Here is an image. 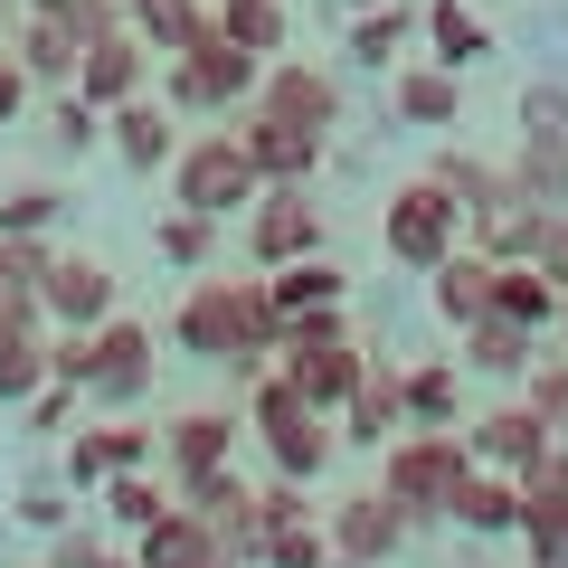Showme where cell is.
<instances>
[{
	"mask_svg": "<svg viewBox=\"0 0 568 568\" xmlns=\"http://www.w3.org/2000/svg\"><path fill=\"white\" fill-rule=\"evenodd\" d=\"M171 351L227 369V379H256L284 351V313L265 304V275L246 284V275H209L200 265V275L181 284V304H171Z\"/></svg>",
	"mask_w": 568,
	"mask_h": 568,
	"instance_id": "obj_1",
	"label": "cell"
},
{
	"mask_svg": "<svg viewBox=\"0 0 568 568\" xmlns=\"http://www.w3.org/2000/svg\"><path fill=\"white\" fill-rule=\"evenodd\" d=\"M246 388V436H256V455H265V474H284V484H323L332 474V455H342V426L323 417V407H304V388L284 379L275 361L256 369V379H237Z\"/></svg>",
	"mask_w": 568,
	"mask_h": 568,
	"instance_id": "obj_2",
	"label": "cell"
},
{
	"mask_svg": "<svg viewBox=\"0 0 568 568\" xmlns=\"http://www.w3.org/2000/svg\"><path fill=\"white\" fill-rule=\"evenodd\" d=\"M171 209H200V219H246L256 209V162H246V142H237V123L219 114V133H181V152H171Z\"/></svg>",
	"mask_w": 568,
	"mask_h": 568,
	"instance_id": "obj_3",
	"label": "cell"
},
{
	"mask_svg": "<svg viewBox=\"0 0 568 568\" xmlns=\"http://www.w3.org/2000/svg\"><path fill=\"white\" fill-rule=\"evenodd\" d=\"M465 465H474L465 426H398L379 446V493L407 511V530H426V521H446V493H455Z\"/></svg>",
	"mask_w": 568,
	"mask_h": 568,
	"instance_id": "obj_4",
	"label": "cell"
},
{
	"mask_svg": "<svg viewBox=\"0 0 568 568\" xmlns=\"http://www.w3.org/2000/svg\"><path fill=\"white\" fill-rule=\"evenodd\" d=\"M256 77H265V58H246L237 39H219V29H209L200 48H181V58L152 67V95H162L181 123H219V114H237V104L256 95Z\"/></svg>",
	"mask_w": 568,
	"mask_h": 568,
	"instance_id": "obj_5",
	"label": "cell"
},
{
	"mask_svg": "<svg viewBox=\"0 0 568 568\" xmlns=\"http://www.w3.org/2000/svg\"><path fill=\"white\" fill-rule=\"evenodd\" d=\"M152 379H162V332L133 323V313H104L85 332V407L95 417H133L152 398Z\"/></svg>",
	"mask_w": 568,
	"mask_h": 568,
	"instance_id": "obj_6",
	"label": "cell"
},
{
	"mask_svg": "<svg viewBox=\"0 0 568 568\" xmlns=\"http://www.w3.org/2000/svg\"><path fill=\"white\" fill-rule=\"evenodd\" d=\"M379 246H388V265H407V275L446 265L455 246H465V209H455V190L436 181V171L398 181V190H388V209H379Z\"/></svg>",
	"mask_w": 568,
	"mask_h": 568,
	"instance_id": "obj_7",
	"label": "cell"
},
{
	"mask_svg": "<svg viewBox=\"0 0 568 568\" xmlns=\"http://www.w3.org/2000/svg\"><path fill=\"white\" fill-rule=\"evenodd\" d=\"M246 265H294V256H313V246H332V209L313 200V181H265L256 190V209H246Z\"/></svg>",
	"mask_w": 568,
	"mask_h": 568,
	"instance_id": "obj_8",
	"label": "cell"
},
{
	"mask_svg": "<svg viewBox=\"0 0 568 568\" xmlns=\"http://www.w3.org/2000/svg\"><path fill=\"white\" fill-rule=\"evenodd\" d=\"M152 455H162V426H142V417H95V407H85V417L58 436V474H67L77 493H95L104 474L152 465Z\"/></svg>",
	"mask_w": 568,
	"mask_h": 568,
	"instance_id": "obj_9",
	"label": "cell"
},
{
	"mask_svg": "<svg viewBox=\"0 0 568 568\" xmlns=\"http://www.w3.org/2000/svg\"><path fill=\"white\" fill-rule=\"evenodd\" d=\"M39 313H48V332H95L104 313H123V275H114L104 256L58 246V256H48V275H39Z\"/></svg>",
	"mask_w": 568,
	"mask_h": 568,
	"instance_id": "obj_10",
	"label": "cell"
},
{
	"mask_svg": "<svg viewBox=\"0 0 568 568\" xmlns=\"http://www.w3.org/2000/svg\"><path fill=\"white\" fill-rule=\"evenodd\" d=\"M323 540H332V559H342V568H398L407 511L388 503L379 484H369V493H342V503L323 511Z\"/></svg>",
	"mask_w": 568,
	"mask_h": 568,
	"instance_id": "obj_11",
	"label": "cell"
},
{
	"mask_svg": "<svg viewBox=\"0 0 568 568\" xmlns=\"http://www.w3.org/2000/svg\"><path fill=\"white\" fill-rule=\"evenodd\" d=\"M246 104L275 114V123H304V133H342V77L313 67V58H265V77H256Z\"/></svg>",
	"mask_w": 568,
	"mask_h": 568,
	"instance_id": "obj_12",
	"label": "cell"
},
{
	"mask_svg": "<svg viewBox=\"0 0 568 568\" xmlns=\"http://www.w3.org/2000/svg\"><path fill=\"white\" fill-rule=\"evenodd\" d=\"M237 446H246V417H237V407H181V417L162 426V455H152V465H162V474H171V493H181L190 474L237 465Z\"/></svg>",
	"mask_w": 568,
	"mask_h": 568,
	"instance_id": "obj_13",
	"label": "cell"
},
{
	"mask_svg": "<svg viewBox=\"0 0 568 568\" xmlns=\"http://www.w3.org/2000/svg\"><path fill=\"white\" fill-rule=\"evenodd\" d=\"M549 446H559V426H549L530 398H503V407H484V417L465 426V455L474 465H503V474H530Z\"/></svg>",
	"mask_w": 568,
	"mask_h": 568,
	"instance_id": "obj_14",
	"label": "cell"
},
{
	"mask_svg": "<svg viewBox=\"0 0 568 568\" xmlns=\"http://www.w3.org/2000/svg\"><path fill=\"white\" fill-rule=\"evenodd\" d=\"M237 142H246V162H256V181H323V152H332V133H304V123H275V114H256V104H237Z\"/></svg>",
	"mask_w": 568,
	"mask_h": 568,
	"instance_id": "obj_15",
	"label": "cell"
},
{
	"mask_svg": "<svg viewBox=\"0 0 568 568\" xmlns=\"http://www.w3.org/2000/svg\"><path fill=\"white\" fill-rule=\"evenodd\" d=\"M152 48L133 39V29H95V39H85V58H77V95L95 104V114H114L123 95H142V85H152Z\"/></svg>",
	"mask_w": 568,
	"mask_h": 568,
	"instance_id": "obj_16",
	"label": "cell"
},
{
	"mask_svg": "<svg viewBox=\"0 0 568 568\" xmlns=\"http://www.w3.org/2000/svg\"><path fill=\"white\" fill-rule=\"evenodd\" d=\"M171 123H181V114H171V104L152 95V85H142V95H123L114 114H104V142H114V162H123V171L162 181V171H171V152H181V133H171Z\"/></svg>",
	"mask_w": 568,
	"mask_h": 568,
	"instance_id": "obj_17",
	"label": "cell"
},
{
	"mask_svg": "<svg viewBox=\"0 0 568 568\" xmlns=\"http://www.w3.org/2000/svg\"><path fill=\"white\" fill-rule=\"evenodd\" d=\"M133 568H227V540H219V521H209V511H190L181 493H171L162 521L133 530Z\"/></svg>",
	"mask_w": 568,
	"mask_h": 568,
	"instance_id": "obj_18",
	"label": "cell"
},
{
	"mask_svg": "<svg viewBox=\"0 0 568 568\" xmlns=\"http://www.w3.org/2000/svg\"><path fill=\"white\" fill-rule=\"evenodd\" d=\"M388 123H407V133H455V114H465V77L436 58H398L388 67Z\"/></svg>",
	"mask_w": 568,
	"mask_h": 568,
	"instance_id": "obj_19",
	"label": "cell"
},
{
	"mask_svg": "<svg viewBox=\"0 0 568 568\" xmlns=\"http://www.w3.org/2000/svg\"><path fill=\"white\" fill-rule=\"evenodd\" d=\"M446 521L465 530V540H511V530H521V474L465 465V474H455V493H446Z\"/></svg>",
	"mask_w": 568,
	"mask_h": 568,
	"instance_id": "obj_20",
	"label": "cell"
},
{
	"mask_svg": "<svg viewBox=\"0 0 568 568\" xmlns=\"http://www.w3.org/2000/svg\"><path fill=\"white\" fill-rule=\"evenodd\" d=\"M332 426H342V446L379 455L388 436L407 426V369H398V361H369V369H361V388L342 398V417H332Z\"/></svg>",
	"mask_w": 568,
	"mask_h": 568,
	"instance_id": "obj_21",
	"label": "cell"
},
{
	"mask_svg": "<svg viewBox=\"0 0 568 568\" xmlns=\"http://www.w3.org/2000/svg\"><path fill=\"white\" fill-rule=\"evenodd\" d=\"M540 361V332L511 323V313H474V323H455V369H474V379H521V369Z\"/></svg>",
	"mask_w": 568,
	"mask_h": 568,
	"instance_id": "obj_22",
	"label": "cell"
},
{
	"mask_svg": "<svg viewBox=\"0 0 568 568\" xmlns=\"http://www.w3.org/2000/svg\"><path fill=\"white\" fill-rule=\"evenodd\" d=\"M351 294V275L332 265V246H313V256H294V265H265V304L284 313V323H304V313H332Z\"/></svg>",
	"mask_w": 568,
	"mask_h": 568,
	"instance_id": "obj_23",
	"label": "cell"
},
{
	"mask_svg": "<svg viewBox=\"0 0 568 568\" xmlns=\"http://www.w3.org/2000/svg\"><path fill=\"white\" fill-rule=\"evenodd\" d=\"M417 39H426V58L455 67V77L493 58V20L474 10V0H426V10H417Z\"/></svg>",
	"mask_w": 568,
	"mask_h": 568,
	"instance_id": "obj_24",
	"label": "cell"
},
{
	"mask_svg": "<svg viewBox=\"0 0 568 568\" xmlns=\"http://www.w3.org/2000/svg\"><path fill=\"white\" fill-rule=\"evenodd\" d=\"M123 29H133L152 58H181L219 29V0H123Z\"/></svg>",
	"mask_w": 568,
	"mask_h": 568,
	"instance_id": "obj_25",
	"label": "cell"
},
{
	"mask_svg": "<svg viewBox=\"0 0 568 568\" xmlns=\"http://www.w3.org/2000/svg\"><path fill=\"white\" fill-rule=\"evenodd\" d=\"M85 503H95V521L114 530V540H133L142 521H162V511H171V474H162V465H133V474H104V484L85 493Z\"/></svg>",
	"mask_w": 568,
	"mask_h": 568,
	"instance_id": "obj_26",
	"label": "cell"
},
{
	"mask_svg": "<svg viewBox=\"0 0 568 568\" xmlns=\"http://www.w3.org/2000/svg\"><path fill=\"white\" fill-rule=\"evenodd\" d=\"M10 58L29 67V85L39 95H58V85H77V58H85V39L67 20H48V10H20V48Z\"/></svg>",
	"mask_w": 568,
	"mask_h": 568,
	"instance_id": "obj_27",
	"label": "cell"
},
{
	"mask_svg": "<svg viewBox=\"0 0 568 568\" xmlns=\"http://www.w3.org/2000/svg\"><path fill=\"white\" fill-rule=\"evenodd\" d=\"M426 304H436V323H474V313L493 304V256L484 246H455L446 265H426Z\"/></svg>",
	"mask_w": 568,
	"mask_h": 568,
	"instance_id": "obj_28",
	"label": "cell"
},
{
	"mask_svg": "<svg viewBox=\"0 0 568 568\" xmlns=\"http://www.w3.org/2000/svg\"><path fill=\"white\" fill-rule=\"evenodd\" d=\"M407 39H417V0H369V10H351V67H398L407 58Z\"/></svg>",
	"mask_w": 568,
	"mask_h": 568,
	"instance_id": "obj_29",
	"label": "cell"
},
{
	"mask_svg": "<svg viewBox=\"0 0 568 568\" xmlns=\"http://www.w3.org/2000/svg\"><path fill=\"white\" fill-rule=\"evenodd\" d=\"M521 559L530 568H568V484H521Z\"/></svg>",
	"mask_w": 568,
	"mask_h": 568,
	"instance_id": "obj_30",
	"label": "cell"
},
{
	"mask_svg": "<svg viewBox=\"0 0 568 568\" xmlns=\"http://www.w3.org/2000/svg\"><path fill=\"white\" fill-rule=\"evenodd\" d=\"M436 181L455 190L465 227H474V219H493V209H503L511 190H521V181H511V162H484V152H436Z\"/></svg>",
	"mask_w": 568,
	"mask_h": 568,
	"instance_id": "obj_31",
	"label": "cell"
},
{
	"mask_svg": "<svg viewBox=\"0 0 568 568\" xmlns=\"http://www.w3.org/2000/svg\"><path fill=\"white\" fill-rule=\"evenodd\" d=\"M493 313H511V323L549 332V313H559V284H549L530 256H493Z\"/></svg>",
	"mask_w": 568,
	"mask_h": 568,
	"instance_id": "obj_32",
	"label": "cell"
},
{
	"mask_svg": "<svg viewBox=\"0 0 568 568\" xmlns=\"http://www.w3.org/2000/svg\"><path fill=\"white\" fill-rule=\"evenodd\" d=\"M219 39H237L246 58H284L294 10H284V0H219Z\"/></svg>",
	"mask_w": 568,
	"mask_h": 568,
	"instance_id": "obj_33",
	"label": "cell"
},
{
	"mask_svg": "<svg viewBox=\"0 0 568 568\" xmlns=\"http://www.w3.org/2000/svg\"><path fill=\"white\" fill-rule=\"evenodd\" d=\"M407 426H465V369L455 361H417L407 369Z\"/></svg>",
	"mask_w": 568,
	"mask_h": 568,
	"instance_id": "obj_34",
	"label": "cell"
},
{
	"mask_svg": "<svg viewBox=\"0 0 568 568\" xmlns=\"http://www.w3.org/2000/svg\"><path fill=\"white\" fill-rule=\"evenodd\" d=\"M511 181H521L540 209H568V133H521V152H511Z\"/></svg>",
	"mask_w": 568,
	"mask_h": 568,
	"instance_id": "obj_35",
	"label": "cell"
},
{
	"mask_svg": "<svg viewBox=\"0 0 568 568\" xmlns=\"http://www.w3.org/2000/svg\"><path fill=\"white\" fill-rule=\"evenodd\" d=\"M152 256L181 265V275H200V265L219 256V219H200V209H162V227H152Z\"/></svg>",
	"mask_w": 568,
	"mask_h": 568,
	"instance_id": "obj_36",
	"label": "cell"
},
{
	"mask_svg": "<svg viewBox=\"0 0 568 568\" xmlns=\"http://www.w3.org/2000/svg\"><path fill=\"white\" fill-rule=\"evenodd\" d=\"M39 142H48V152H95V142H104V114L77 95V85H58V95L39 104Z\"/></svg>",
	"mask_w": 568,
	"mask_h": 568,
	"instance_id": "obj_37",
	"label": "cell"
},
{
	"mask_svg": "<svg viewBox=\"0 0 568 568\" xmlns=\"http://www.w3.org/2000/svg\"><path fill=\"white\" fill-rule=\"evenodd\" d=\"M58 219H67V190H58V181H20V190H0V237H48Z\"/></svg>",
	"mask_w": 568,
	"mask_h": 568,
	"instance_id": "obj_38",
	"label": "cell"
},
{
	"mask_svg": "<svg viewBox=\"0 0 568 568\" xmlns=\"http://www.w3.org/2000/svg\"><path fill=\"white\" fill-rule=\"evenodd\" d=\"M256 568H332V540H323V511H304V521H275L256 549Z\"/></svg>",
	"mask_w": 568,
	"mask_h": 568,
	"instance_id": "obj_39",
	"label": "cell"
},
{
	"mask_svg": "<svg viewBox=\"0 0 568 568\" xmlns=\"http://www.w3.org/2000/svg\"><path fill=\"white\" fill-rule=\"evenodd\" d=\"M48 379V332H0V407H20Z\"/></svg>",
	"mask_w": 568,
	"mask_h": 568,
	"instance_id": "obj_40",
	"label": "cell"
},
{
	"mask_svg": "<svg viewBox=\"0 0 568 568\" xmlns=\"http://www.w3.org/2000/svg\"><path fill=\"white\" fill-rule=\"evenodd\" d=\"M77 417H85V388H77V379H39V388L20 398V426H29V436H67Z\"/></svg>",
	"mask_w": 568,
	"mask_h": 568,
	"instance_id": "obj_41",
	"label": "cell"
},
{
	"mask_svg": "<svg viewBox=\"0 0 568 568\" xmlns=\"http://www.w3.org/2000/svg\"><path fill=\"white\" fill-rule=\"evenodd\" d=\"M77 503H85V493L67 484V474H58V484H20V493H10L20 530H39V540H48V530H67V521H77Z\"/></svg>",
	"mask_w": 568,
	"mask_h": 568,
	"instance_id": "obj_42",
	"label": "cell"
},
{
	"mask_svg": "<svg viewBox=\"0 0 568 568\" xmlns=\"http://www.w3.org/2000/svg\"><path fill=\"white\" fill-rule=\"evenodd\" d=\"M521 398H530V407H540V417H549V426H559V417H568V351H540V361H530V369H521Z\"/></svg>",
	"mask_w": 568,
	"mask_h": 568,
	"instance_id": "obj_43",
	"label": "cell"
},
{
	"mask_svg": "<svg viewBox=\"0 0 568 568\" xmlns=\"http://www.w3.org/2000/svg\"><path fill=\"white\" fill-rule=\"evenodd\" d=\"M521 133H568V85L559 77L521 85Z\"/></svg>",
	"mask_w": 568,
	"mask_h": 568,
	"instance_id": "obj_44",
	"label": "cell"
},
{
	"mask_svg": "<svg viewBox=\"0 0 568 568\" xmlns=\"http://www.w3.org/2000/svg\"><path fill=\"white\" fill-rule=\"evenodd\" d=\"M29 114H39V85H29L20 58H0V133H20Z\"/></svg>",
	"mask_w": 568,
	"mask_h": 568,
	"instance_id": "obj_45",
	"label": "cell"
},
{
	"mask_svg": "<svg viewBox=\"0 0 568 568\" xmlns=\"http://www.w3.org/2000/svg\"><path fill=\"white\" fill-rule=\"evenodd\" d=\"M530 265H540L549 284H568V209H549V227H540V246H530Z\"/></svg>",
	"mask_w": 568,
	"mask_h": 568,
	"instance_id": "obj_46",
	"label": "cell"
},
{
	"mask_svg": "<svg viewBox=\"0 0 568 568\" xmlns=\"http://www.w3.org/2000/svg\"><path fill=\"white\" fill-rule=\"evenodd\" d=\"M85 568H133V540H104V549H95Z\"/></svg>",
	"mask_w": 568,
	"mask_h": 568,
	"instance_id": "obj_47",
	"label": "cell"
},
{
	"mask_svg": "<svg viewBox=\"0 0 568 568\" xmlns=\"http://www.w3.org/2000/svg\"><path fill=\"white\" fill-rule=\"evenodd\" d=\"M549 332H559V351H568V284H559V313H549Z\"/></svg>",
	"mask_w": 568,
	"mask_h": 568,
	"instance_id": "obj_48",
	"label": "cell"
},
{
	"mask_svg": "<svg viewBox=\"0 0 568 568\" xmlns=\"http://www.w3.org/2000/svg\"><path fill=\"white\" fill-rule=\"evenodd\" d=\"M10 10H20V0H0V20H10Z\"/></svg>",
	"mask_w": 568,
	"mask_h": 568,
	"instance_id": "obj_49",
	"label": "cell"
},
{
	"mask_svg": "<svg viewBox=\"0 0 568 568\" xmlns=\"http://www.w3.org/2000/svg\"><path fill=\"white\" fill-rule=\"evenodd\" d=\"M342 10H369V0H342Z\"/></svg>",
	"mask_w": 568,
	"mask_h": 568,
	"instance_id": "obj_50",
	"label": "cell"
},
{
	"mask_svg": "<svg viewBox=\"0 0 568 568\" xmlns=\"http://www.w3.org/2000/svg\"><path fill=\"white\" fill-rule=\"evenodd\" d=\"M559 436H568V417H559Z\"/></svg>",
	"mask_w": 568,
	"mask_h": 568,
	"instance_id": "obj_51",
	"label": "cell"
},
{
	"mask_svg": "<svg viewBox=\"0 0 568 568\" xmlns=\"http://www.w3.org/2000/svg\"><path fill=\"white\" fill-rule=\"evenodd\" d=\"M332 568H342V559H332Z\"/></svg>",
	"mask_w": 568,
	"mask_h": 568,
	"instance_id": "obj_52",
	"label": "cell"
}]
</instances>
